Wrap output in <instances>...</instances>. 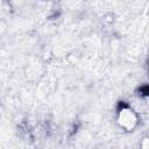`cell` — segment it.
Segmentation results:
<instances>
[]
</instances>
